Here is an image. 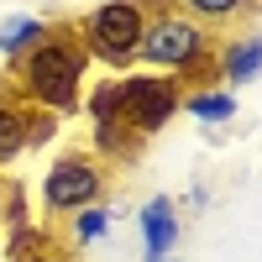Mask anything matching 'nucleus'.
<instances>
[{
    "mask_svg": "<svg viewBox=\"0 0 262 262\" xmlns=\"http://www.w3.org/2000/svg\"><path fill=\"white\" fill-rule=\"evenodd\" d=\"M84 69H90V53H84L79 32L53 27V32L42 37L27 58H16L21 100L37 105V111H48V116H74V111H79V84H84Z\"/></svg>",
    "mask_w": 262,
    "mask_h": 262,
    "instance_id": "1",
    "label": "nucleus"
},
{
    "mask_svg": "<svg viewBox=\"0 0 262 262\" xmlns=\"http://www.w3.org/2000/svg\"><path fill=\"white\" fill-rule=\"evenodd\" d=\"M147 21H152V16H147L142 0H105V6H95L90 16H84L79 42H84V53H90V58H100V63H111V69H121V63L137 58Z\"/></svg>",
    "mask_w": 262,
    "mask_h": 262,
    "instance_id": "2",
    "label": "nucleus"
},
{
    "mask_svg": "<svg viewBox=\"0 0 262 262\" xmlns=\"http://www.w3.org/2000/svg\"><path fill=\"white\" fill-rule=\"evenodd\" d=\"M210 53V37L200 21H189L184 11H168L158 21H147V32H142V48L137 58L152 63V69H163V74H189V69H200V58Z\"/></svg>",
    "mask_w": 262,
    "mask_h": 262,
    "instance_id": "3",
    "label": "nucleus"
},
{
    "mask_svg": "<svg viewBox=\"0 0 262 262\" xmlns=\"http://www.w3.org/2000/svg\"><path fill=\"white\" fill-rule=\"evenodd\" d=\"M179 105H184L179 74H137V79H121V121L137 131V137L163 131Z\"/></svg>",
    "mask_w": 262,
    "mask_h": 262,
    "instance_id": "4",
    "label": "nucleus"
},
{
    "mask_svg": "<svg viewBox=\"0 0 262 262\" xmlns=\"http://www.w3.org/2000/svg\"><path fill=\"white\" fill-rule=\"evenodd\" d=\"M100 194H105V173L95 158L69 152V158L53 163V173H48V210L53 215H74L84 205H100Z\"/></svg>",
    "mask_w": 262,
    "mask_h": 262,
    "instance_id": "5",
    "label": "nucleus"
},
{
    "mask_svg": "<svg viewBox=\"0 0 262 262\" xmlns=\"http://www.w3.org/2000/svg\"><path fill=\"white\" fill-rule=\"evenodd\" d=\"M142 247H147V262H163L179 247V215H173L168 194H152L142 205Z\"/></svg>",
    "mask_w": 262,
    "mask_h": 262,
    "instance_id": "6",
    "label": "nucleus"
},
{
    "mask_svg": "<svg viewBox=\"0 0 262 262\" xmlns=\"http://www.w3.org/2000/svg\"><path fill=\"white\" fill-rule=\"evenodd\" d=\"M262 74V37H236L226 42V53H221V79L231 84V90H242V84H252Z\"/></svg>",
    "mask_w": 262,
    "mask_h": 262,
    "instance_id": "7",
    "label": "nucleus"
},
{
    "mask_svg": "<svg viewBox=\"0 0 262 262\" xmlns=\"http://www.w3.org/2000/svg\"><path fill=\"white\" fill-rule=\"evenodd\" d=\"M95 152H100V158H111V163H131V158L142 152V137H137L121 116H105V121H95Z\"/></svg>",
    "mask_w": 262,
    "mask_h": 262,
    "instance_id": "8",
    "label": "nucleus"
},
{
    "mask_svg": "<svg viewBox=\"0 0 262 262\" xmlns=\"http://www.w3.org/2000/svg\"><path fill=\"white\" fill-rule=\"evenodd\" d=\"M48 32H53V27H48L42 16H11V21H0V58H11V63L27 58Z\"/></svg>",
    "mask_w": 262,
    "mask_h": 262,
    "instance_id": "9",
    "label": "nucleus"
},
{
    "mask_svg": "<svg viewBox=\"0 0 262 262\" xmlns=\"http://www.w3.org/2000/svg\"><path fill=\"white\" fill-rule=\"evenodd\" d=\"M179 111H189L194 121L221 126V121H231V116H236V95H231V90H189Z\"/></svg>",
    "mask_w": 262,
    "mask_h": 262,
    "instance_id": "10",
    "label": "nucleus"
},
{
    "mask_svg": "<svg viewBox=\"0 0 262 262\" xmlns=\"http://www.w3.org/2000/svg\"><path fill=\"white\" fill-rule=\"evenodd\" d=\"M27 111L32 105H21V100H0V163L27 152Z\"/></svg>",
    "mask_w": 262,
    "mask_h": 262,
    "instance_id": "11",
    "label": "nucleus"
},
{
    "mask_svg": "<svg viewBox=\"0 0 262 262\" xmlns=\"http://www.w3.org/2000/svg\"><path fill=\"white\" fill-rule=\"evenodd\" d=\"M179 6L194 21H231V16H252L257 0H179Z\"/></svg>",
    "mask_w": 262,
    "mask_h": 262,
    "instance_id": "12",
    "label": "nucleus"
},
{
    "mask_svg": "<svg viewBox=\"0 0 262 262\" xmlns=\"http://www.w3.org/2000/svg\"><path fill=\"white\" fill-rule=\"evenodd\" d=\"M69 226H74V242L90 247V242H100V236H105V226H111V210H105V205H84V210L69 215Z\"/></svg>",
    "mask_w": 262,
    "mask_h": 262,
    "instance_id": "13",
    "label": "nucleus"
},
{
    "mask_svg": "<svg viewBox=\"0 0 262 262\" xmlns=\"http://www.w3.org/2000/svg\"><path fill=\"white\" fill-rule=\"evenodd\" d=\"M90 116L105 121V116H121V79H105L95 84V95H90Z\"/></svg>",
    "mask_w": 262,
    "mask_h": 262,
    "instance_id": "14",
    "label": "nucleus"
},
{
    "mask_svg": "<svg viewBox=\"0 0 262 262\" xmlns=\"http://www.w3.org/2000/svg\"><path fill=\"white\" fill-rule=\"evenodd\" d=\"M11 262H63V257H58V252H53V242H48L42 252H16Z\"/></svg>",
    "mask_w": 262,
    "mask_h": 262,
    "instance_id": "15",
    "label": "nucleus"
},
{
    "mask_svg": "<svg viewBox=\"0 0 262 262\" xmlns=\"http://www.w3.org/2000/svg\"><path fill=\"white\" fill-rule=\"evenodd\" d=\"M0 200H6V184H0Z\"/></svg>",
    "mask_w": 262,
    "mask_h": 262,
    "instance_id": "16",
    "label": "nucleus"
},
{
    "mask_svg": "<svg viewBox=\"0 0 262 262\" xmlns=\"http://www.w3.org/2000/svg\"><path fill=\"white\" fill-rule=\"evenodd\" d=\"M163 262H179V257H163Z\"/></svg>",
    "mask_w": 262,
    "mask_h": 262,
    "instance_id": "17",
    "label": "nucleus"
}]
</instances>
